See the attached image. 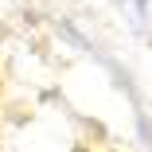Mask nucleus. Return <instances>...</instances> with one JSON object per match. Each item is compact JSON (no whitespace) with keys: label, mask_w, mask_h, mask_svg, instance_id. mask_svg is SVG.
Here are the masks:
<instances>
[]
</instances>
